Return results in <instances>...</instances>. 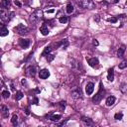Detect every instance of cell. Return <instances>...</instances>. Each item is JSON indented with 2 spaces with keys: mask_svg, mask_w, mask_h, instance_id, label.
<instances>
[{
  "mask_svg": "<svg viewBox=\"0 0 127 127\" xmlns=\"http://www.w3.org/2000/svg\"><path fill=\"white\" fill-rule=\"evenodd\" d=\"M38 102H39V100H38V98L37 97H34V101H33V104H38Z\"/></svg>",
  "mask_w": 127,
  "mask_h": 127,
  "instance_id": "cell-36",
  "label": "cell"
},
{
  "mask_svg": "<svg viewBox=\"0 0 127 127\" xmlns=\"http://www.w3.org/2000/svg\"><path fill=\"white\" fill-rule=\"evenodd\" d=\"M118 67H119L120 69H123V68L127 67V59H126V60H124V61H122V62L119 64Z\"/></svg>",
  "mask_w": 127,
  "mask_h": 127,
  "instance_id": "cell-25",
  "label": "cell"
},
{
  "mask_svg": "<svg viewBox=\"0 0 127 127\" xmlns=\"http://www.w3.org/2000/svg\"><path fill=\"white\" fill-rule=\"evenodd\" d=\"M104 93H105L104 88L102 87V83H100V86H99V90H98V92H97V93L92 97V102H93V103H95V104H98V103L101 101V99L103 98Z\"/></svg>",
  "mask_w": 127,
  "mask_h": 127,
  "instance_id": "cell-4",
  "label": "cell"
},
{
  "mask_svg": "<svg viewBox=\"0 0 127 127\" xmlns=\"http://www.w3.org/2000/svg\"><path fill=\"white\" fill-rule=\"evenodd\" d=\"M92 44H93L94 46H98V44H99V43H98V41H97L96 39H94V40L92 41Z\"/></svg>",
  "mask_w": 127,
  "mask_h": 127,
  "instance_id": "cell-34",
  "label": "cell"
},
{
  "mask_svg": "<svg viewBox=\"0 0 127 127\" xmlns=\"http://www.w3.org/2000/svg\"><path fill=\"white\" fill-rule=\"evenodd\" d=\"M107 79L109 81H113L114 80V69L111 67L108 69V72H107Z\"/></svg>",
  "mask_w": 127,
  "mask_h": 127,
  "instance_id": "cell-17",
  "label": "cell"
},
{
  "mask_svg": "<svg viewBox=\"0 0 127 127\" xmlns=\"http://www.w3.org/2000/svg\"><path fill=\"white\" fill-rule=\"evenodd\" d=\"M14 3H15V5H17L18 7H21V6H22V5H21V3H20L18 0H15V2H14Z\"/></svg>",
  "mask_w": 127,
  "mask_h": 127,
  "instance_id": "cell-35",
  "label": "cell"
},
{
  "mask_svg": "<svg viewBox=\"0 0 127 127\" xmlns=\"http://www.w3.org/2000/svg\"><path fill=\"white\" fill-rule=\"evenodd\" d=\"M39 76H40V78H42V79L48 78V77L50 76V71H49V69H47V68L41 69V70L39 71Z\"/></svg>",
  "mask_w": 127,
  "mask_h": 127,
  "instance_id": "cell-10",
  "label": "cell"
},
{
  "mask_svg": "<svg viewBox=\"0 0 127 127\" xmlns=\"http://www.w3.org/2000/svg\"><path fill=\"white\" fill-rule=\"evenodd\" d=\"M54 59H55V56H54V55L49 54V55L47 56V61H48V62H52Z\"/></svg>",
  "mask_w": 127,
  "mask_h": 127,
  "instance_id": "cell-32",
  "label": "cell"
},
{
  "mask_svg": "<svg viewBox=\"0 0 127 127\" xmlns=\"http://www.w3.org/2000/svg\"><path fill=\"white\" fill-rule=\"evenodd\" d=\"M86 61H87V64H88L91 67H93V68H96V67L99 66V61H98V59L95 58V57L86 59Z\"/></svg>",
  "mask_w": 127,
  "mask_h": 127,
  "instance_id": "cell-8",
  "label": "cell"
},
{
  "mask_svg": "<svg viewBox=\"0 0 127 127\" xmlns=\"http://www.w3.org/2000/svg\"><path fill=\"white\" fill-rule=\"evenodd\" d=\"M53 12H55V10H54V9H52V10H49V11H47V13H53Z\"/></svg>",
  "mask_w": 127,
  "mask_h": 127,
  "instance_id": "cell-38",
  "label": "cell"
},
{
  "mask_svg": "<svg viewBox=\"0 0 127 127\" xmlns=\"http://www.w3.org/2000/svg\"><path fill=\"white\" fill-rule=\"evenodd\" d=\"M81 120H82V122H84L86 125H93V121H92L90 118H87V117H81Z\"/></svg>",
  "mask_w": 127,
  "mask_h": 127,
  "instance_id": "cell-23",
  "label": "cell"
},
{
  "mask_svg": "<svg viewBox=\"0 0 127 127\" xmlns=\"http://www.w3.org/2000/svg\"><path fill=\"white\" fill-rule=\"evenodd\" d=\"M113 2H114V3H116V2H118V0H114Z\"/></svg>",
  "mask_w": 127,
  "mask_h": 127,
  "instance_id": "cell-40",
  "label": "cell"
},
{
  "mask_svg": "<svg viewBox=\"0 0 127 127\" xmlns=\"http://www.w3.org/2000/svg\"><path fill=\"white\" fill-rule=\"evenodd\" d=\"M37 73V67L36 65H29L26 68V74L29 76H35V74Z\"/></svg>",
  "mask_w": 127,
  "mask_h": 127,
  "instance_id": "cell-9",
  "label": "cell"
},
{
  "mask_svg": "<svg viewBox=\"0 0 127 127\" xmlns=\"http://www.w3.org/2000/svg\"><path fill=\"white\" fill-rule=\"evenodd\" d=\"M66 13L67 14H71L72 12H73V10H74V8H73V5L71 4V3H68L67 5H66Z\"/></svg>",
  "mask_w": 127,
  "mask_h": 127,
  "instance_id": "cell-22",
  "label": "cell"
},
{
  "mask_svg": "<svg viewBox=\"0 0 127 127\" xmlns=\"http://www.w3.org/2000/svg\"><path fill=\"white\" fill-rule=\"evenodd\" d=\"M71 62L73 63V64L70 63V66H71L72 69H74V70H76V71L83 72L84 68H83V66H82V64H81L80 62H77V61H75V60H71Z\"/></svg>",
  "mask_w": 127,
  "mask_h": 127,
  "instance_id": "cell-7",
  "label": "cell"
},
{
  "mask_svg": "<svg viewBox=\"0 0 127 127\" xmlns=\"http://www.w3.org/2000/svg\"><path fill=\"white\" fill-rule=\"evenodd\" d=\"M1 115L4 117V118H7L9 116V109L6 105H2L1 106Z\"/></svg>",
  "mask_w": 127,
  "mask_h": 127,
  "instance_id": "cell-16",
  "label": "cell"
},
{
  "mask_svg": "<svg viewBox=\"0 0 127 127\" xmlns=\"http://www.w3.org/2000/svg\"><path fill=\"white\" fill-rule=\"evenodd\" d=\"M67 17L66 16H62V17H60L59 18V22L60 23H62V24H65L66 22H67Z\"/></svg>",
  "mask_w": 127,
  "mask_h": 127,
  "instance_id": "cell-27",
  "label": "cell"
},
{
  "mask_svg": "<svg viewBox=\"0 0 127 127\" xmlns=\"http://www.w3.org/2000/svg\"><path fill=\"white\" fill-rule=\"evenodd\" d=\"M43 19V11L41 10V9H37V10H35L32 14H31V16H30V18H29V22H30V24H31V26L33 27V28H35L39 23H40V21Z\"/></svg>",
  "mask_w": 127,
  "mask_h": 127,
  "instance_id": "cell-1",
  "label": "cell"
},
{
  "mask_svg": "<svg viewBox=\"0 0 127 127\" xmlns=\"http://www.w3.org/2000/svg\"><path fill=\"white\" fill-rule=\"evenodd\" d=\"M2 96L3 98H8L10 96V92L8 90H2Z\"/></svg>",
  "mask_w": 127,
  "mask_h": 127,
  "instance_id": "cell-29",
  "label": "cell"
},
{
  "mask_svg": "<svg viewBox=\"0 0 127 127\" xmlns=\"http://www.w3.org/2000/svg\"><path fill=\"white\" fill-rule=\"evenodd\" d=\"M14 31L15 33L21 35V36H25V35H28L29 34V29L24 25V24H19L17 25L15 28H14Z\"/></svg>",
  "mask_w": 127,
  "mask_h": 127,
  "instance_id": "cell-5",
  "label": "cell"
},
{
  "mask_svg": "<svg viewBox=\"0 0 127 127\" xmlns=\"http://www.w3.org/2000/svg\"><path fill=\"white\" fill-rule=\"evenodd\" d=\"M40 32H41V34H42L43 36H47V35L49 34V28H48V26L46 25V23L42 24V26L40 27Z\"/></svg>",
  "mask_w": 127,
  "mask_h": 127,
  "instance_id": "cell-13",
  "label": "cell"
},
{
  "mask_svg": "<svg viewBox=\"0 0 127 127\" xmlns=\"http://www.w3.org/2000/svg\"><path fill=\"white\" fill-rule=\"evenodd\" d=\"M61 118H62V115H60V114H53V115H49V119H50V120H52V121H54V122H58V121H60V120H61Z\"/></svg>",
  "mask_w": 127,
  "mask_h": 127,
  "instance_id": "cell-18",
  "label": "cell"
},
{
  "mask_svg": "<svg viewBox=\"0 0 127 127\" xmlns=\"http://www.w3.org/2000/svg\"><path fill=\"white\" fill-rule=\"evenodd\" d=\"M8 34H9L8 28H6V26L4 24H1V27H0V36L1 37H5Z\"/></svg>",
  "mask_w": 127,
  "mask_h": 127,
  "instance_id": "cell-14",
  "label": "cell"
},
{
  "mask_svg": "<svg viewBox=\"0 0 127 127\" xmlns=\"http://www.w3.org/2000/svg\"><path fill=\"white\" fill-rule=\"evenodd\" d=\"M93 90H94V83L93 82H87V84L85 86V91H86L87 95L92 94Z\"/></svg>",
  "mask_w": 127,
  "mask_h": 127,
  "instance_id": "cell-12",
  "label": "cell"
},
{
  "mask_svg": "<svg viewBox=\"0 0 127 127\" xmlns=\"http://www.w3.org/2000/svg\"><path fill=\"white\" fill-rule=\"evenodd\" d=\"M14 16V12H9L5 8H2L0 10V19L2 23H8Z\"/></svg>",
  "mask_w": 127,
  "mask_h": 127,
  "instance_id": "cell-2",
  "label": "cell"
},
{
  "mask_svg": "<svg viewBox=\"0 0 127 127\" xmlns=\"http://www.w3.org/2000/svg\"><path fill=\"white\" fill-rule=\"evenodd\" d=\"M59 105H60L61 110H64V108H65V101H61L59 103Z\"/></svg>",
  "mask_w": 127,
  "mask_h": 127,
  "instance_id": "cell-30",
  "label": "cell"
},
{
  "mask_svg": "<svg viewBox=\"0 0 127 127\" xmlns=\"http://www.w3.org/2000/svg\"><path fill=\"white\" fill-rule=\"evenodd\" d=\"M120 89H121V91H122L123 93H125V92L127 91V85H126L125 83L121 84V87H120Z\"/></svg>",
  "mask_w": 127,
  "mask_h": 127,
  "instance_id": "cell-31",
  "label": "cell"
},
{
  "mask_svg": "<svg viewBox=\"0 0 127 127\" xmlns=\"http://www.w3.org/2000/svg\"><path fill=\"white\" fill-rule=\"evenodd\" d=\"M53 50V48L51 47V46H47L46 48H45V50H44V52L42 53V56L43 57H45V56H48L49 54H50V52Z\"/></svg>",
  "mask_w": 127,
  "mask_h": 127,
  "instance_id": "cell-21",
  "label": "cell"
},
{
  "mask_svg": "<svg viewBox=\"0 0 127 127\" xmlns=\"http://www.w3.org/2000/svg\"><path fill=\"white\" fill-rule=\"evenodd\" d=\"M126 5H127V1H126Z\"/></svg>",
  "mask_w": 127,
  "mask_h": 127,
  "instance_id": "cell-41",
  "label": "cell"
},
{
  "mask_svg": "<svg viewBox=\"0 0 127 127\" xmlns=\"http://www.w3.org/2000/svg\"><path fill=\"white\" fill-rule=\"evenodd\" d=\"M117 20H118V19H117V17H111V18H109V19H108V21H109V22H111V23H113V24H114V23H116V22H117Z\"/></svg>",
  "mask_w": 127,
  "mask_h": 127,
  "instance_id": "cell-33",
  "label": "cell"
},
{
  "mask_svg": "<svg viewBox=\"0 0 127 127\" xmlns=\"http://www.w3.org/2000/svg\"><path fill=\"white\" fill-rule=\"evenodd\" d=\"M22 84H27V83H26V80H25V79H22Z\"/></svg>",
  "mask_w": 127,
  "mask_h": 127,
  "instance_id": "cell-39",
  "label": "cell"
},
{
  "mask_svg": "<svg viewBox=\"0 0 127 127\" xmlns=\"http://www.w3.org/2000/svg\"><path fill=\"white\" fill-rule=\"evenodd\" d=\"M23 97H24V94H23L22 91H17V92H16V96H15V99H16V100H20V99H22Z\"/></svg>",
  "mask_w": 127,
  "mask_h": 127,
  "instance_id": "cell-26",
  "label": "cell"
},
{
  "mask_svg": "<svg viewBox=\"0 0 127 127\" xmlns=\"http://www.w3.org/2000/svg\"><path fill=\"white\" fill-rule=\"evenodd\" d=\"M122 118H123V113H122V112H117V113H115L114 119H116V120H121Z\"/></svg>",
  "mask_w": 127,
  "mask_h": 127,
  "instance_id": "cell-28",
  "label": "cell"
},
{
  "mask_svg": "<svg viewBox=\"0 0 127 127\" xmlns=\"http://www.w3.org/2000/svg\"><path fill=\"white\" fill-rule=\"evenodd\" d=\"M125 46L124 45H122L119 49H118V51H117V57H119V58H121V57H123V55H124V53H125Z\"/></svg>",
  "mask_w": 127,
  "mask_h": 127,
  "instance_id": "cell-19",
  "label": "cell"
},
{
  "mask_svg": "<svg viewBox=\"0 0 127 127\" xmlns=\"http://www.w3.org/2000/svg\"><path fill=\"white\" fill-rule=\"evenodd\" d=\"M10 5H11V1L10 0H1V6L3 8L7 9V8L10 7Z\"/></svg>",
  "mask_w": 127,
  "mask_h": 127,
  "instance_id": "cell-20",
  "label": "cell"
},
{
  "mask_svg": "<svg viewBox=\"0 0 127 127\" xmlns=\"http://www.w3.org/2000/svg\"><path fill=\"white\" fill-rule=\"evenodd\" d=\"M77 5L82 9H94L95 3L93 0H77Z\"/></svg>",
  "mask_w": 127,
  "mask_h": 127,
  "instance_id": "cell-3",
  "label": "cell"
},
{
  "mask_svg": "<svg viewBox=\"0 0 127 127\" xmlns=\"http://www.w3.org/2000/svg\"><path fill=\"white\" fill-rule=\"evenodd\" d=\"M11 123L13 126H17L18 125V116L16 114H14L12 116V119H11Z\"/></svg>",
  "mask_w": 127,
  "mask_h": 127,
  "instance_id": "cell-24",
  "label": "cell"
},
{
  "mask_svg": "<svg viewBox=\"0 0 127 127\" xmlns=\"http://www.w3.org/2000/svg\"><path fill=\"white\" fill-rule=\"evenodd\" d=\"M70 94H71V97L74 98V99H79V98H81V96H82V92H81L80 87H78V86H74V87H72Z\"/></svg>",
  "mask_w": 127,
  "mask_h": 127,
  "instance_id": "cell-6",
  "label": "cell"
},
{
  "mask_svg": "<svg viewBox=\"0 0 127 127\" xmlns=\"http://www.w3.org/2000/svg\"><path fill=\"white\" fill-rule=\"evenodd\" d=\"M26 114L29 115L30 114V111H29V108H26Z\"/></svg>",
  "mask_w": 127,
  "mask_h": 127,
  "instance_id": "cell-37",
  "label": "cell"
},
{
  "mask_svg": "<svg viewBox=\"0 0 127 127\" xmlns=\"http://www.w3.org/2000/svg\"><path fill=\"white\" fill-rule=\"evenodd\" d=\"M19 45H20V47L22 49H27L30 46V40H28V39H20L19 40Z\"/></svg>",
  "mask_w": 127,
  "mask_h": 127,
  "instance_id": "cell-11",
  "label": "cell"
},
{
  "mask_svg": "<svg viewBox=\"0 0 127 127\" xmlns=\"http://www.w3.org/2000/svg\"><path fill=\"white\" fill-rule=\"evenodd\" d=\"M115 101H116V98H115V96H113V95H110V96H108V97L106 98V101H105V103H106V105H107V106H112V105L115 103Z\"/></svg>",
  "mask_w": 127,
  "mask_h": 127,
  "instance_id": "cell-15",
  "label": "cell"
}]
</instances>
